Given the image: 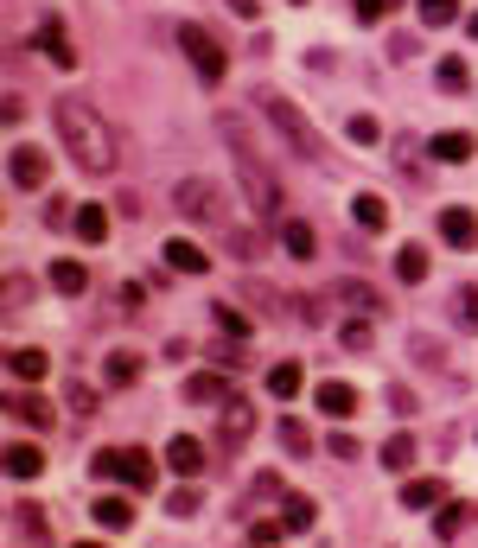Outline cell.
Returning a JSON list of instances; mask_svg holds the SVG:
<instances>
[{
  "label": "cell",
  "instance_id": "cell-1",
  "mask_svg": "<svg viewBox=\"0 0 478 548\" xmlns=\"http://www.w3.org/2000/svg\"><path fill=\"white\" fill-rule=\"evenodd\" d=\"M51 128H58L64 153H71L83 173H115V166H122V141H115L109 115H102L96 102H83V96H58V102H51Z\"/></svg>",
  "mask_w": 478,
  "mask_h": 548
},
{
  "label": "cell",
  "instance_id": "cell-2",
  "mask_svg": "<svg viewBox=\"0 0 478 548\" xmlns=\"http://www.w3.org/2000/svg\"><path fill=\"white\" fill-rule=\"evenodd\" d=\"M255 109H262V122H275V134L300 153L306 166H326V141H319V128L300 115V102H287L281 90H268V96H255Z\"/></svg>",
  "mask_w": 478,
  "mask_h": 548
},
{
  "label": "cell",
  "instance_id": "cell-3",
  "mask_svg": "<svg viewBox=\"0 0 478 548\" xmlns=\"http://www.w3.org/2000/svg\"><path fill=\"white\" fill-rule=\"evenodd\" d=\"M90 478H96V485L122 478V485L147 491V485H160V466H153V453H141V447H102V453L90 459Z\"/></svg>",
  "mask_w": 478,
  "mask_h": 548
},
{
  "label": "cell",
  "instance_id": "cell-4",
  "mask_svg": "<svg viewBox=\"0 0 478 548\" xmlns=\"http://www.w3.org/2000/svg\"><path fill=\"white\" fill-rule=\"evenodd\" d=\"M179 45H185V58H192V71H198L204 83H224V71H230V51L217 45V32H211V26L179 20Z\"/></svg>",
  "mask_w": 478,
  "mask_h": 548
},
{
  "label": "cell",
  "instance_id": "cell-5",
  "mask_svg": "<svg viewBox=\"0 0 478 548\" xmlns=\"http://www.w3.org/2000/svg\"><path fill=\"white\" fill-rule=\"evenodd\" d=\"M236 179H243V192H249V204H255V217H281V179L268 173L255 153H236Z\"/></svg>",
  "mask_w": 478,
  "mask_h": 548
},
{
  "label": "cell",
  "instance_id": "cell-6",
  "mask_svg": "<svg viewBox=\"0 0 478 548\" xmlns=\"http://www.w3.org/2000/svg\"><path fill=\"white\" fill-rule=\"evenodd\" d=\"M173 204L192 217V224H224V192H217L211 179H198V173L173 185Z\"/></svg>",
  "mask_w": 478,
  "mask_h": 548
},
{
  "label": "cell",
  "instance_id": "cell-7",
  "mask_svg": "<svg viewBox=\"0 0 478 548\" xmlns=\"http://www.w3.org/2000/svg\"><path fill=\"white\" fill-rule=\"evenodd\" d=\"M204 466H211V453H204V440H198V434H173V440H166V472L198 478Z\"/></svg>",
  "mask_w": 478,
  "mask_h": 548
},
{
  "label": "cell",
  "instance_id": "cell-8",
  "mask_svg": "<svg viewBox=\"0 0 478 548\" xmlns=\"http://www.w3.org/2000/svg\"><path fill=\"white\" fill-rule=\"evenodd\" d=\"M313 408H319V415H332V421H351L357 408H364V396H357L351 383H338V376H332V383L313 389Z\"/></svg>",
  "mask_w": 478,
  "mask_h": 548
},
{
  "label": "cell",
  "instance_id": "cell-9",
  "mask_svg": "<svg viewBox=\"0 0 478 548\" xmlns=\"http://www.w3.org/2000/svg\"><path fill=\"white\" fill-rule=\"evenodd\" d=\"M249 434H255V402L230 396V402H224V421H217V440H224V447L236 453V447H243Z\"/></svg>",
  "mask_w": 478,
  "mask_h": 548
},
{
  "label": "cell",
  "instance_id": "cell-10",
  "mask_svg": "<svg viewBox=\"0 0 478 548\" xmlns=\"http://www.w3.org/2000/svg\"><path fill=\"white\" fill-rule=\"evenodd\" d=\"M90 523L109 529V536H122V529L134 523V498H122V491H102V498L90 504Z\"/></svg>",
  "mask_w": 478,
  "mask_h": 548
},
{
  "label": "cell",
  "instance_id": "cell-11",
  "mask_svg": "<svg viewBox=\"0 0 478 548\" xmlns=\"http://www.w3.org/2000/svg\"><path fill=\"white\" fill-rule=\"evenodd\" d=\"M453 491H447V478H434V472H421V478H408L402 485V510H440Z\"/></svg>",
  "mask_w": 478,
  "mask_h": 548
},
{
  "label": "cell",
  "instance_id": "cell-12",
  "mask_svg": "<svg viewBox=\"0 0 478 548\" xmlns=\"http://www.w3.org/2000/svg\"><path fill=\"white\" fill-rule=\"evenodd\" d=\"M440 243L447 249H472L478 243V217L466 211V204H447V211H440Z\"/></svg>",
  "mask_w": 478,
  "mask_h": 548
},
{
  "label": "cell",
  "instance_id": "cell-13",
  "mask_svg": "<svg viewBox=\"0 0 478 548\" xmlns=\"http://www.w3.org/2000/svg\"><path fill=\"white\" fill-rule=\"evenodd\" d=\"M351 224L364 230V236H383L389 230V198L383 192H357L351 198Z\"/></svg>",
  "mask_w": 478,
  "mask_h": 548
},
{
  "label": "cell",
  "instance_id": "cell-14",
  "mask_svg": "<svg viewBox=\"0 0 478 548\" xmlns=\"http://www.w3.org/2000/svg\"><path fill=\"white\" fill-rule=\"evenodd\" d=\"M428 153L440 166H459V160H472V153H478V141H472V128H440L428 141Z\"/></svg>",
  "mask_w": 478,
  "mask_h": 548
},
{
  "label": "cell",
  "instance_id": "cell-15",
  "mask_svg": "<svg viewBox=\"0 0 478 548\" xmlns=\"http://www.w3.org/2000/svg\"><path fill=\"white\" fill-rule=\"evenodd\" d=\"M472 523H478V510H472V504H459V498H447V504L434 510V542H459Z\"/></svg>",
  "mask_w": 478,
  "mask_h": 548
},
{
  "label": "cell",
  "instance_id": "cell-16",
  "mask_svg": "<svg viewBox=\"0 0 478 548\" xmlns=\"http://www.w3.org/2000/svg\"><path fill=\"white\" fill-rule=\"evenodd\" d=\"M141 383V351H109L102 357V389H134Z\"/></svg>",
  "mask_w": 478,
  "mask_h": 548
},
{
  "label": "cell",
  "instance_id": "cell-17",
  "mask_svg": "<svg viewBox=\"0 0 478 548\" xmlns=\"http://www.w3.org/2000/svg\"><path fill=\"white\" fill-rule=\"evenodd\" d=\"M45 173H51V160L39 147H13V185H20V192H39Z\"/></svg>",
  "mask_w": 478,
  "mask_h": 548
},
{
  "label": "cell",
  "instance_id": "cell-18",
  "mask_svg": "<svg viewBox=\"0 0 478 548\" xmlns=\"http://www.w3.org/2000/svg\"><path fill=\"white\" fill-rule=\"evenodd\" d=\"M39 51L51 64H58V71H77V51H71V32H64L58 20H39Z\"/></svg>",
  "mask_w": 478,
  "mask_h": 548
},
{
  "label": "cell",
  "instance_id": "cell-19",
  "mask_svg": "<svg viewBox=\"0 0 478 548\" xmlns=\"http://www.w3.org/2000/svg\"><path fill=\"white\" fill-rule=\"evenodd\" d=\"M281 249L294 255V262H313V255H319V230L306 224V217H287V224H281Z\"/></svg>",
  "mask_w": 478,
  "mask_h": 548
},
{
  "label": "cell",
  "instance_id": "cell-20",
  "mask_svg": "<svg viewBox=\"0 0 478 548\" xmlns=\"http://www.w3.org/2000/svg\"><path fill=\"white\" fill-rule=\"evenodd\" d=\"M185 402H217V408H224L230 402V383H224V376H217V370H198V376H185Z\"/></svg>",
  "mask_w": 478,
  "mask_h": 548
},
{
  "label": "cell",
  "instance_id": "cell-21",
  "mask_svg": "<svg viewBox=\"0 0 478 548\" xmlns=\"http://www.w3.org/2000/svg\"><path fill=\"white\" fill-rule=\"evenodd\" d=\"M7 415H20L26 427H39V434H45V427H51V421H58V408H51L45 396H32V389H20V396H13V402H7Z\"/></svg>",
  "mask_w": 478,
  "mask_h": 548
},
{
  "label": "cell",
  "instance_id": "cell-22",
  "mask_svg": "<svg viewBox=\"0 0 478 548\" xmlns=\"http://www.w3.org/2000/svg\"><path fill=\"white\" fill-rule=\"evenodd\" d=\"M300 389H306V370L294 364V357H281V364L268 370V396H275V402H294Z\"/></svg>",
  "mask_w": 478,
  "mask_h": 548
},
{
  "label": "cell",
  "instance_id": "cell-23",
  "mask_svg": "<svg viewBox=\"0 0 478 548\" xmlns=\"http://www.w3.org/2000/svg\"><path fill=\"white\" fill-rule=\"evenodd\" d=\"M71 230H77V243H102L109 236V204H77Z\"/></svg>",
  "mask_w": 478,
  "mask_h": 548
},
{
  "label": "cell",
  "instance_id": "cell-24",
  "mask_svg": "<svg viewBox=\"0 0 478 548\" xmlns=\"http://www.w3.org/2000/svg\"><path fill=\"white\" fill-rule=\"evenodd\" d=\"M13 523H20V536L26 542H39V548H51V523H45V504H13Z\"/></svg>",
  "mask_w": 478,
  "mask_h": 548
},
{
  "label": "cell",
  "instance_id": "cell-25",
  "mask_svg": "<svg viewBox=\"0 0 478 548\" xmlns=\"http://www.w3.org/2000/svg\"><path fill=\"white\" fill-rule=\"evenodd\" d=\"M166 262H173V274H204L211 255H204L198 243H185V236H173V243H166Z\"/></svg>",
  "mask_w": 478,
  "mask_h": 548
},
{
  "label": "cell",
  "instance_id": "cell-26",
  "mask_svg": "<svg viewBox=\"0 0 478 548\" xmlns=\"http://www.w3.org/2000/svg\"><path fill=\"white\" fill-rule=\"evenodd\" d=\"M434 83H440L447 96H466V90H472V64H466V58H440V64H434Z\"/></svg>",
  "mask_w": 478,
  "mask_h": 548
},
{
  "label": "cell",
  "instance_id": "cell-27",
  "mask_svg": "<svg viewBox=\"0 0 478 548\" xmlns=\"http://www.w3.org/2000/svg\"><path fill=\"white\" fill-rule=\"evenodd\" d=\"M428 268H434V262H428V249H421V243H402V249H396V274H402L408 287L428 281Z\"/></svg>",
  "mask_w": 478,
  "mask_h": 548
},
{
  "label": "cell",
  "instance_id": "cell-28",
  "mask_svg": "<svg viewBox=\"0 0 478 548\" xmlns=\"http://www.w3.org/2000/svg\"><path fill=\"white\" fill-rule=\"evenodd\" d=\"M7 472L13 478H39L45 472V453L32 447V440H20V447H7Z\"/></svg>",
  "mask_w": 478,
  "mask_h": 548
},
{
  "label": "cell",
  "instance_id": "cell-29",
  "mask_svg": "<svg viewBox=\"0 0 478 548\" xmlns=\"http://www.w3.org/2000/svg\"><path fill=\"white\" fill-rule=\"evenodd\" d=\"M45 370H51V357H45L39 345H20V351H13V376H20V383H39Z\"/></svg>",
  "mask_w": 478,
  "mask_h": 548
},
{
  "label": "cell",
  "instance_id": "cell-30",
  "mask_svg": "<svg viewBox=\"0 0 478 548\" xmlns=\"http://www.w3.org/2000/svg\"><path fill=\"white\" fill-rule=\"evenodd\" d=\"M383 466H389V472H408V466H415V434H389V440H383Z\"/></svg>",
  "mask_w": 478,
  "mask_h": 548
},
{
  "label": "cell",
  "instance_id": "cell-31",
  "mask_svg": "<svg viewBox=\"0 0 478 548\" xmlns=\"http://www.w3.org/2000/svg\"><path fill=\"white\" fill-rule=\"evenodd\" d=\"M338 294H345L357 313H383V294H377L370 281H338Z\"/></svg>",
  "mask_w": 478,
  "mask_h": 548
},
{
  "label": "cell",
  "instance_id": "cell-32",
  "mask_svg": "<svg viewBox=\"0 0 478 548\" xmlns=\"http://www.w3.org/2000/svg\"><path fill=\"white\" fill-rule=\"evenodd\" d=\"M338 345H345V351H370V345H377V325H370V313H364V319H345Z\"/></svg>",
  "mask_w": 478,
  "mask_h": 548
},
{
  "label": "cell",
  "instance_id": "cell-33",
  "mask_svg": "<svg viewBox=\"0 0 478 548\" xmlns=\"http://www.w3.org/2000/svg\"><path fill=\"white\" fill-rule=\"evenodd\" d=\"M51 287H58V294H83V287H90V268H83V262H58V268H51Z\"/></svg>",
  "mask_w": 478,
  "mask_h": 548
},
{
  "label": "cell",
  "instance_id": "cell-34",
  "mask_svg": "<svg viewBox=\"0 0 478 548\" xmlns=\"http://www.w3.org/2000/svg\"><path fill=\"white\" fill-rule=\"evenodd\" d=\"M275 434H281V447H287V453H313V427H306V421L281 415V427H275Z\"/></svg>",
  "mask_w": 478,
  "mask_h": 548
},
{
  "label": "cell",
  "instance_id": "cell-35",
  "mask_svg": "<svg viewBox=\"0 0 478 548\" xmlns=\"http://www.w3.org/2000/svg\"><path fill=\"white\" fill-rule=\"evenodd\" d=\"M313 517H319V504L313 498H287V536H300V529H313Z\"/></svg>",
  "mask_w": 478,
  "mask_h": 548
},
{
  "label": "cell",
  "instance_id": "cell-36",
  "mask_svg": "<svg viewBox=\"0 0 478 548\" xmlns=\"http://www.w3.org/2000/svg\"><path fill=\"white\" fill-rule=\"evenodd\" d=\"M281 536H287V523H281V517H255V523H249V542H255V548H275Z\"/></svg>",
  "mask_w": 478,
  "mask_h": 548
},
{
  "label": "cell",
  "instance_id": "cell-37",
  "mask_svg": "<svg viewBox=\"0 0 478 548\" xmlns=\"http://www.w3.org/2000/svg\"><path fill=\"white\" fill-rule=\"evenodd\" d=\"M453 319L466 325V332H478V287H459L453 294Z\"/></svg>",
  "mask_w": 478,
  "mask_h": 548
},
{
  "label": "cell",
  "instance_id": "cell-38",
  "mask_svg": "<svg viewBox=\"0 0 478 548\" xmlns=\"http://www.w3.org/2000/svg\"><path fill=\"white\" fill-rule=\"evenodd\" d=\"M345 134H351L357 147H370V141H383V122H377V115H351V122H345Z\"/></svg>",
  "mask_w": 478,
  "mask_h": 548
},
{
  "label": "cell",
  "instance_id": "cell-39",
  "mask_svg": "<svg viewBox=\"0 0 478 548\" xmlns=\"http://www.w3.org/2000/svg\"><path fill=\"white\" fill-rule=\"evenodd\" d=\"M396 7H402V0H351V13H357V20H364V26L389 20V13H396Z\"/></svg>",
  "mask_w": 478,
  "mask_h": 548
},
{
  "label": "cell",
  "instance_id": "cell-40",
  "mask_svg": "<svg viewBox=\"0 0 478 548\" xmlns=\"http://www.w3.org/2000/svg\"><path fill=\"white\" fill-rule=\"evenodd\" d=\"M166 510H173V517H198V510H204V498H198V485H179L173 498H166Z\"/></svg>",
  "mask_w": 478,
  "mask_h": 548
},
{
  "label": "cell",
  "instance_id": "cell-41",
  "mask_svg": "<svg viewBox=\"0 0 478 548\" xmlns=\"http://www.w3.org/2000/svg\"><path fill=\"white\" fill-rule=\"evenodd\" d=\"M421 20H428V26H453L459 20V0H421Z\"/></svg>",
  "mask_w": 478,
  "mask_h": 548
},
{
  "label": "cell",
  "instance_id": "cell-42",
  "mask_svg": "<svg viewBox=\"0 0 478 548\" xmlns=\"http://www.w3.org/2000/svg\"><path fill=\"white\" fill-rule=\"evenodd\" d=\"M211 319H217V332H230V338H249V319L236 313V306H211Z\"/></svg>",
  "mask_w": 478,
  "mask_h": 548
},
{
  "label": "cell",
  "instance_id": "cell-43",
  "mask_svg": "<svg viewBox=\"0 0 478 548\" xmlns=\"http://www.w3.org/2000/svg\"><path fill=\"white\" fill-rule=\"evenodd\" d=\"M326 453H332V459H364V447H357L351 434H332V440H326Z\"/></svg>",
  "mask_w": 478,
  "mask_h": 548
},
{
  "label": "cell",
  "instance_id": "cell-44",
  "mask_svg": "<svg viewBox=\"0 0 478 548\" xmlns=\"http://www.w3.org/2000/svg\"><path fill=\"white\" fill-rule=\"evenodd\" d=\"M141 306H147V287L128 281V287H122V313H141Z\"/></svg>",
  "mask_w": 478,
  "mask_h": 548
},
{
  "label": "cell",
  "instance_id": "cell-45",
  "mask_svg": "<svg viewBox=\"0 0 478 548\" xmlns=\"http://www.w3.org/2000/svg\"><path fill=\"white\" fill-rule=\"evenodd\" d=\"M300 306V325H326V300H294Z\"/></svg>",
  "mask_w": 478,
  "mask_h": 548
},
{
  "label": "cell",
  "instance_id": "cell-46",
  "mask_svg": "<svg viewBox=\"0 0 478 548\" xmlns=\"http://www.w3.org/2000/svg\"><path fill=\"white\" fill-rule=\"evenodd\" d=\"M71 408H77V415H96V389H83V383H71Z\"/></svg>",
  "mask_w": 478,
  "mask_h": 548
},
{
  "label": "cell",
  "instance_id": "cell-47",
  "mask_svg": "<svg viewBox=\"0 0 478 548\" xmlns=\"http://www.w3.org/2000/svg\"><path fill=\"white\" fill-rule=\"evenodd\" d=\"M389 58L408 64V58H415V39H408V32H396V39H389Z\"/></svg>",
  "mask_w": 478,
  "mask_h": 548
},
{
  "label": "cell",
  "instance_id": "cell-48",
  "mask_svg": "<svg viewBox=\"0 0 478 548\" xmlns=\"http://www.w3.org/2000/svg\"><path fill=\"white\" fill-rule=\"evenodd\" d=\"M230 13H243V20H255V0H230Z\"/></svg>",
  "mask_w": 478,
  "mask_h": 548
},
{
  "label": "cell",
  "instance_id": "cell-49",
  "mask_svg": "<svg viewBox=\"0 0 478 548\" xmlns=\"http://www.w3.org/2000/svg\"><path fill=\"white\" fill-rule=\"evenodd\" d=\"M466 32H472V39H478V13H466Z\"/></svg>",
  "mask_w": 478,
  "mask_h": 548
},
{
  "label": "cell",
  "instance_id": "cell-50",
  "mask_svg": "<svg viewBox=\"0 0 478 548\" xmlns=\"http://www.w3.org/2000/svg\"><path fill=\"white\" fill-rule=\"evenodd\" d=\"M77 548H102V542H77Z\"/></svg>",
  "mask_w": 478,
  "mask_h": 548
}]
</instances>
